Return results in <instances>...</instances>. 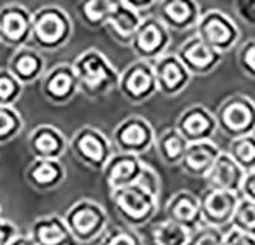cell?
Instances as JSON below:
<instances>
[{
    "mask_svg": "<svg viewBox=\"0 0 255 245\" xmlns=\"http://www.w3.org/2000/svg\"><path fill=\"white\" fill-rule=\"evenodd\" d=\"M80 92L89 98H98L118 89L120 72L110 60L97 48L81 52L72 63Z\"/></svg>",
    "mask_w": 255,
    "mask_h": 245,
    "instance_id": "cell-1",
    "label": "cell"
},
{
    "mask_svg": "<svg viewBox=\"0 0 255 245\" xmlns=\"http://www.w3.org/2000/svg\"><path fill=\"white\" fill-rule=\"evenodd\" d=\"M74 34L69 12L58 5H43L32 11L31 43L40 52H55L66 46Z\"/></svg>",
    "mask_w": 255,
    "mask_h": 245,
    "instance_id": "cell-2",
    "label": "cell"
},
{
    "mask_svg": "<svg viewBox=\"0 0 255 245\" xmlns=\"http://www.w3.org/2000/svg\"><path fill=\"white\" fill-rule=\"evenodd\" d=\"M110 203L123 224L131 229L148 224L159 209V199L136 183L110 192Z\"/></svg>",
    "mask_w": 255,
    "mask_h": 245,
    "instance_id": "cell-3",
    "label": "cell"
},
{
    "mask_svg": "<svg viewBox=\"0 0 255 245\" xmlns=\"http://www.w3.org/2000/svg\"><path fill=\"white\" fill-rule=\"evenodd\" d=\"M63 219L77 244L98 241L109 229V215L106 209L89 198L74 203L66 210Z\"/></svg>",
    "mask_w": 255,
    "mask_h": 245,
    "instance_id": "cell-4",
    "label": "cell"
},
{
    "mask_svg": "<svg viewBox=\"0 0 255 245\" xmlns=\"http://www.w3.org/2000/svg\"><path fill=\"white\" fill-rule=\"evenodd\" d=\"M217 130L229 140L255 133V101L243 94L228 97L216 110Z\"/></svg>",
    "mask_w": 255,
    "mask_h": 245,
    "instance_id": "cell-5",
    "label": "cell"
},
{
    "mask_svg": "<svg viewBox=\"0 0 255 245\" xmlns=\"http://www.w3.org/2000/svg\"><path fill=\"white\" fill-rule=\"evenodd\" d=\"M69 149L81 164L97 172H103L115 153L110 138L94 126L78 129L69 141Z\"/></svg>",
    "mask_w": 255,
    "mask_h": 245,
    "instance_id": "cell-6",
    "label": "cell"
},
{
    "mask_svg": "<svg viewBox=\"0 0 255 245\" xmlns=\"http://www.w3.org/2000/svg\"><path fill=\"white\" fill-rule=\"evenodd\" d=\"M110 141L117 152L141 157L154 146L156 132L148 120L131 115L113 129Z\"/></svg>",
    "mask_w": 255,
    "mask_h": 245,
    "instance_id": "cell-7",
    "label": "cell"
},
{
    "mask_svg": "<svg viewBox=\"0 0 255 245\" xmlns=\"http://www.w3.org/2000/svg\"><path fill=\"white\" fill-rule=\"evenodd\" d=\"M170 44L171 34L164 23L156 15H144L131 38L130 48L136 55V60L153 63L167 54Z\"/></svg>",
    "mask_w": 255,
    "mask_h": 245,
    "instance_id": "cell-8",
    "label": "cell"
},
{
    "mask_svg": "<svg viewBox=\"0 0 255 245\" xmlns=\"http://www.w3.org/2000/svg\"><path fill=\"white\" fill-rule=\"evenodd\" d=\"M194 29L200 40L222 54L233 49L240 38V31L236 21L220 9L202 12Z\"/></svg>",
    "mask_w": 255,
    "mask_h": 245,
    "instance_id": "cell-9",
    "label": "cell"
},
{
    "mask_svg": "<svg viewBox=\"0 0 255 245\" xmlns=\"http://www.w3.org/2000/svg\"><path fill=\"white\" fill-rule=\"evenodd\" d=\"M118 91L133 104H141L156 95L159 91L153 64L144 60L130 63L123 72H120Z\"/></svg>",
    "mask_w": 255,
    "mask_h": 245,
    "instance_id": "cell-10",
    "label": "cell"
},
{
    "mask_svg": "<svg viewBox=\"0 0 255 245\" xmlns=\"http://www.w3.org/2000/svg\"><path fill=\"white\" fill-rule=\"evenodd\" d=\"M32 11L23 3L11 2L0 6V43L14 49L31 43Z\"/></svg>",
    "mask_w": 255,
    "mask_h": 245,
    "instance_id": "cell-11",
    "label": "cell"
},
{
    "mask_svg": "<svg viewBox=\"0 0 255 245\" xmlns=\"http://www.w3.org/2000/svg\"><path fill=\"white\" fill-rule=\"evenodd\" d=\"M199 201L202 224L223 230L225 227H231V221H233V216L239 206L240 195L216 189H206L199 196Z\"/></svg>",
    "mask_w": 255,
    "mask_h": 245,
    "instance_id": "cell-12",
    "label": "cell"
},
{
    "mask_svg": "<svg viewBox=\"0 0 255 245\" xmlns=\"http://www.w3.org/2000/svg\"><path fill=\"white\" fill-rule=\"evenodd\" d=\"M78 92V81L71 63L55 64L41 77V94L54 104H66L72 101Z\"/></svg>",
    "mask_w": 255,
    "mask_h": 245,
    "instance_id": "cell-13",
    "label": "cell"
},
{
    "mask_svg": "<svg viewBox=\"0 0 255 245\" xmlns=\"http://www.w3.org/2000/svg\"><path fill=\"white\" fill-rule=\"evenodd\" d=\"M177 58L183 63L185 68L193 75H206L213 72L223 60V54L200 40L197 35L190 37L180 44L176 52Z\"/></svg>",
    "mask_w": 255,
    "mask_h": 245,
    "instance_id": "cell-14",
    "label": "cell"
},
{
    "mask_svg": "<svg viewBox=\"0 0 255 245\" xmlns=\"http://www.w3.org/2000/svg\"><path fill=\"white\" fill-rule=\"evenodd\" d=\"M151 64L157 83V91L162 95L167 97L179 95L182 91L187 89V86L193 78L176 54H165L156 61H153Z\"/></svg>",
    "mask_w": 255,
    "mask_h": 245,
    "instance_id": "cell-15",
    "label": "cell"
},
{
    "mask_svg": "<svg viewBox=\"0 0 255 245\" xmlns=\"http://www.w3.org/2000/svg\"><path fill=\"white\" fill-rule=\"evenodd\" d=\"M174 127L191 144L200 141H210L217 132V121L211 110H208L205 106L194 104L185 109L179 115Z\"/></svg>",
    "mask_w": 255,
    "mask_h": 245,
    "instance_id": "cell-16",
    "label": "cell"
},
{
    "mask_svg": "<svg viewBox=\"0 0 255 245\" xmlns=\"http://www.w3.org/2000/svg\"><path fill=\"white\" fill-rule=\"evenodd\" d=\"M156 17L168 31L194 29L202 15L200 6L194 0H164L156 5Z\"/></svg>",
    "mask_w": 255,
    "mask_h": 245,
    "instance_id": "cell-17",
    "label": "cell"
},
{
    "mask_svg": "<svg viewBox=\"0 0 255 245\" xmlns=\"http://www.w3.org/2000/svg\"><path fill=\"white\" fill-rule=\"evenodd\" d=\"M28 147L34 160H61L69 143L64 133L51 124L34 127L28 137Z\"/></svg>",
    "mask_w": 255,
    "mask_h": 245,
    "instance_id": "cell-18",
    "label": "cell"
},
{
    "mask_svg": "<svg viewBox=\"0 0 255 245\" xmlns=\"http://www.w3.org/2000/svg\"><path fill=\"white\" fill-rule=\"evenodd\" d=\"M6 69L20 84L28 86L44 75L46 61L38 49H35L32 44H26L12 51L8 58Z\"/></svg>",
    "mask_w": 255,
    "mask_h": 245,
    "instance_id": "cell-19",
    "label": "cell"
},
{
    "mask_svg": "<svg viewBox=\"0 0 255 245\" xmlns=\"http://www.w3.org/2000/svg\"><path fill=\"white\" fill-rule=\"evenodd\" d=\"M144 164L145 163L136 155L115 152L103 169V176L109 192L134 184L142 172Z\"/></svg>",
    "mask_w": 255,
    "mask_h": 245,
    "instance_id": "cell-20",
    "label": "cell"
},
{
    "mask_svg": "<svg viewBox=\"0 0 255 245\" xmlns=\"http://www.w3.org/2000/svg\"><path fill=\"white\" fill-rule=\"evenodd\" d=\"M142 18L144 15L134 11L127 3V0H113L112 11L104 28L109 31L113 40L126 44V46H130L131 38L137 26L141 25Z\"/></svg>",
    "mask_w": 255,
    "mask_h": 245,
    "instance_id": "cell-21",
    "label": "cell"
},
{
    "mask_svg": "<svg viewBox=\"0 0 255 245\" xmlns=\"http://www.w3.org/2000/svg\"><path fill=\"white\" fill-rule=\"evenodd\" d=\"M203 180L206 181L208 189L240 195V189L245 180V172L229 157L228 152H222Z\"/></svg>",
    "mask_w": 255,
    "mask_h": 245,
    "instance_id": "cell-22",
    "label": "cell"
},
{
    "mask_svg": "<svg viewBox=\"0 0 255 245\" xmlns=\"http://www.w3.org/2000/svg\"><path fill=\"white\" fill-rule=\"evenodd\" d=\"M28 233L37 245H78L69 232L63 216L58 215L37 218Z\"/></svg>",
    "mask_w": 255,
    "mask_h": 245,
    "instance_id": "cell-23",
    "label": "cell"
},
{
    "mask_svg": "<svg viewBox=\"0 0 255 245\" xmlns=\"http://www.w3.org/2000/svg\"><path fill=\"white\" fill-rule=\"evenodd\" d=\"M25 180L35 190H54L64 183L66 167L61 160H32L25 170Z\"/></svg>",
    "mask_w": 255,
    "mask_h": 245,
    "instance_id": "cell-24",
    "label": "cell"
},
{
    "mask_svg": "<svg viewBox=\"0 0 255 245\" xmlns=\"http://www.w3.org/2000/svg\"><path fill=\"white\" fill-rule=\"evenodd\" d=\"M165 213L167 219L191 230H196L202 226L200 201L199 196H196L193 192L180 190L174 193L165 206Z\"/></svg>",
    "mask_w": 255,
    "mask_h": 245,
    "instance_id": "cell-25",
    "label": "cell"
},
{
    "mask_svg": "<svg viewBox=\"0 0 255 245\" xmlns=\"http://www.w3.org/2000/svg\"><path fill=\"white\" fill-rule=\"evenodd\" d=\"M222 153L220 147L210 141H200V143H191L187 147L183 158L180 161L182 170L190 176H199L205 178L206 173L211 170L219 155Z\"/></svg>",
    "mask_w": 255,
    "mask_h": 245,
    "instance_id": "cell-26",
    "label": "cell"
},
{
    "mask_svg": "<svg viewBox=\"0 0 255 245\" xmlns=\"http://www.w3.org/2000/svg\"><path fill=\"white\" fill-rule=\"evenodd\" d=\"M188 144L190 143L180 135V132L176 127H170L156 135L154 147L162 163L167 166H177L187 152Z\"/></svg>",
    "mask_w": 255,
    "mask_h": 245,
    "instance_id": "cell-27",
    "label": "cell"
},
{
    "mask_svg": "<svg viewBox=\"0 0 255 245\" xmlns=\"http://www.w3.org/2000/svg\"><path fill=\"white\" fill-rule=\"evenodd\" d=\"M193 232L188 227L165 219L151 230V241L154 245H190Z\"/></svg>",
    "mask_w": 255,
    "mask_h": 245,
    "instance_id": "cell-28",
    "label": "cell"
},
{
    "mask_svg": "<svg viewBox=\"0 0 255 245\" xmlns=\"http://www.w3.org/2000/svg\"><path fill=\"white\" fill-rule=\"evenodd\" d=\"M113 0H89L78 5V14L89 28H104Z\"/></svg>",
    "mask_w": 255,
    "mask_h": 245,
    "instance_id": "cell-29",
    "label": "cell"
},
{
    "mask_svg": "<svg viewBox=\"0 0 255 245\" xmlns=\"http://www.w3.org/2000/svg\"><path fill=\"white\" fill-rule=\"evenodd\" d=\"M228 155L233 158L240 169L248 173L255 169V133L237 140H231Z\"/></svg>",
    "mask_w": 255,
    "mask_h": 245,
    "instance_id": "cell-30",
    "label": "cell"
},
{
    "mask_svg": "<svg viewBox=\"0 0 255 245\" xmlns=\"http://www.w3.org/2000/svg\"><path fill=\"white\" fill-rule=\"evenodd\" d=\"M23 129V118L14 106H0V144L18 137Z\"/></svg>",
    "mask_w": 255,
    "mask_h": 245,
    "instance_id": "cell-31",
    "label": "cell"
},
{
    "mask_svg": "<svg viewBox=\"0 0 255 245\" xmlns=\"http://www.w3.org/2000/svg\"><path fill=\"white\" fill-rule=\"evenodd\" d=\"M98 245H145L136 229L127 226H113L98 239Z\"/></svg>",
    "mask_w": 255,
    "mask_h": 245,
    "instance_id": "cell-32",
    "label": "cell"
},
{
    "mask_svg": "<svg viewBox=\"0 0 255 245\" xmlns=\"http://www.w3.org/2000/svg\"><path fill=\"white\" fill-rule=\"evenodd\" d=\"M229 229H236L246 235L255 236V203L240 198Z\"/></svg>",
    "mask_w": 255,
    "mask_h": 245,
    "instance_id": "cell-33",
    "label": "cell"
},
{
    "mask_svg": "<svg viewBox=\"0 0 255 245\" xmlns=\"http://www.w3.org/2000/svg\"><path fill=\"white\" fill-rule=\"evenodd\" d=\"M23 89L25 86L20 84L6 68L0 69V106H14Z\"/></svg>",
    "mask_w": 255,
    "mask_h": 245,
    "instance_id": "cell-34",
    "label": "cell"
},
{
    "mask_svg": "<svg viewBox=\"0 0 255 245\" xmlns=\"http://www.w3.org/2000/svg\"><path fill=\"white\" fill-rule=\"evenodd\" d=\"M223 241L225 230L202 224L193 232L190 245H223Z\"/></svg>",
    "mask_w": 255,
    "mask_h": 245,
    "instance_id": "cell-35",
    "label": "cell"
},
{
    "mask_svg": "<svg viewBox=\"0 0 255 245\" xmlns=\"http://www.w3.org/2000/svg\"><path fill=\"white\" fill-rule=\"evenodd\" d=\"M240 69L251 78H255V40H248L239 51Z\"/></svg>",
    "mask_w": 255,
    "mask_h": 245,
    "instance_id": "cell-36",
    "label": "cell"
},
{
    "mask_svg": "<svg viewBox=\"0 0 255 245\" xmlns=\"http://www.w3.org/2000/svg\"><path fill=\"white\" fill-rule=\"evenodd\" d=\"M136 184H139L142 189H145L148 193H151L153 196H156L159 199V196H160V176L148 164H144L142 172H141V175H139Z\"/></svg>",
    "mask_w": 255,
    "mask_h": 245,
    "instance_id": "cell-37",
    "label": "cell"
},
{
    "mask_svg": "<svg viewBox=\"0 0 255 245\" xmlns=\"http://www.w3.org/2000/svg\"><path fill=\"white\" fill-rule=\"evenodd\" d=\"M223 245H255V236L246 235L236 229H228L225 232Z\"/></svg>",
    "mask_w": 255,
    "mask_h": 245,
    "instance_id": "cell-38",
    "label": "cell"
},
{
    "mask_svg": "<svg viewBox=\"0 0 255 245\" xmlns=\"http://www.w3.org/2000/svg\"><path fill=\"white\" fill-rule=\"evenodd\" d=\"M18 235V229L9 219L0 216V245H8Z\"/></svg>",
    "mask_w": 255,
    "mask_h": 245,
    "instance_id": "cell-39",
    "label": "cell"
},
{
    "mask_svg": "<svg viewBox=\"0 0 255 245\" xmlns=\"http://www.w3.org/2000/svg\"><path fill=\"white\" fill-rule=\"evenodd\" d=\"M240 198L255 203V169L245 173V180L240 189Z\"/></svg>",
    "mask_w": 255,
    "mask_h": 245,
    "instance_id": "cell-40",
    "label": "cell"
},
{
    "mask_svg": "<svg viewBox=\"0 0 255 245\" xmlns=\"http://www.w3.org/2000/svg\"><path fill=\"white\" fill-rule=\"evenodd\" d=\"M239 15L249 25H255V0H242L236 3Z\"/></svg>",
    "mask_w": 255,
    "mask_h": 245,
    "instance_id": "cell-41",
    "label": "cell"
},
{
    "mask_svg": "<svg viewBox=\"0 0 255 245\" xmlns=\"http://www.w3.org/2000/svg\"><path fill=\"white\" fill-rule=\"evenodd\" d=\"M127 3L141 15H144L145 11H148L157 5V2H154V0H127Z\"/></svg>",
    "mask_w": 255,
    "mask_h": 245,
    "instance_id": "cell-42",
    "label": "cell"
},
{
    "mask_svg": "<svg viewBox=\"0 0 255 245\" xmlns=\"http://www.w3.org/2000/svg\"><path fill=\"white\" fill-rule=\"evenodd\" d=\"M8 245H37V244L34 242V239L31 238L29 233H20L18 232V235Z\"/></svg>",
    "mask_w": 255,
    "mask_h": 245,
    "instance_id": "cell-43",
    "label": "cell"
},
{
    "mask_svg": "<svg viewBox=\"0 0 255 245\" xmlns=\"http://www.w3.org/2000/svg\"><path fill=\"white\" fill-rule=\"evenodd\" d=\"M0 213H2V206H0Z\"/></svg>",
    "mask_w": 255,
    "mask_h": 245,
    "instance_id": "cell-44",
    "label": "cell"
}]
</instances>
